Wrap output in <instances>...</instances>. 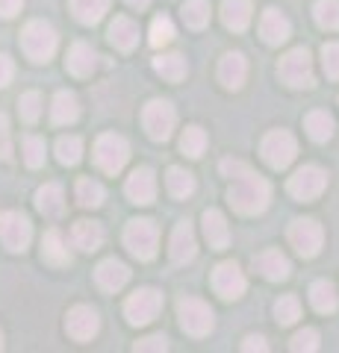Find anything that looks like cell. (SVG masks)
I'll list each match as a JSON object with an SVG mask.
<instances>
[{
    "instance_id": "13",
    "label": "cell",
    "mask_w": 339,
    "mask_h": 353,
    "mask_svg": "<svg viewBox=\"0 0 339 353\" xmlns=\"http://www.w3.org/2000/svg\"><path fill=\"white\" fill-rule=\"evenodd\" d=\"M213 289L224 297V301H236V297H242L245 289H248V280L245 274L239 271L236 262H222L218 268L213 271Z\"/></svg>"
},
{
    "instance_id": "39",
    "label": "cell",
    "mask_w": 339,
    "mask_h": 353,
    "mask_svg": "<svg viewBox=\"0 0 339 353\" xmlns=\"http://www.w3.org/2000/svg\"><path fill=\"white\" fill-rule=\"evenodd\" d=\"M275 318H278V324H283V327H289V324L298 321V318H301V303H298V297H295V294L280 297V301L275 303Z\"/></svg>"
},
{
    "instance_id": "5",
    "label": "cell",
    "mask_w": 339,
    "mask_h": 353,
    "mask_svg": "<svg viewBox=\"0 0 339 353\" xmlns=\"http://www.w3.org/2000/svg\"><path fill=\"white\" fill-rule=\"evenodd\" d=\"M177 318H180L183 333L192 336V339H204L215 324L213 309L204 301H198V297H183V301L177 303Z\"/></svg>"
},
{
    "instance_id": "43",
    "label": "cell",
    "mask_w": 339,
    "mask_h": 353,
    "mask_svg": "<svg viewBox=\"0 0 339 353\" xmlns=\"http://www.w3.org/2000/svg\"><path fill=\"white\" fill-rule=\"evenodd\" d=\"M289 347L295 350V353H313V350H319V333H316L313 327H307V330H298V333L292 336V341H289Z\"/></svg>"
},
{
    "instance_id": "36",
    "label": "cell",
    "mask_w": 339,
    "mask_h": 353,
    "mask_svg": "<svg viewBox=\"0 0 339 353\" xmlns=\"http://www.w3.org/2000/svg\"><path fill=\"white\" fill-rule=\"evenodd\" d=\"M183 21H186V27H192V30H204L210 24V3H206V0H186Z\"/></svg>"
},
{
    "instance_id": "46",
    "label": "cell",
    "mask_w": 339,
    "mask_h": 353,
    "mask_svg": "<svg viewBox=\"0 0 339 353\" xmlns=\"http://www.w3.org/2000/svg\"><path fill=\"white\" fill-rule=\"evenodd\" d=\"M0 159H12V141H9V118L0 112Z\"/></svg>"
},
{
    "instance_id": "9",
    "label": "cell",
    "mask_w": 339,
    "mask_h": 353,
    "mask_svg": "<svg viewBox=\"0 0 339 353\" xmlns=\"http://www.w3.org/2000/svg\"><path fill=\"white\" fill-rule=\"evenodd\" d=\"M32 239V224L27 215L21 212H0V241L6 250L24 253Z\"/></svg>"
},
{
    "instance_id": "22",
    "label": "cell",
    "mask_w": 339,
    "mask_h": 353,
    "mask_svg": "<svg viewBox=\"0 0 339 353\" xmlns=\"http://www.w3.org/2000/svg\"><path fill=\"white\" fill-rule=\"evenodd\" d=\"M109 41H113L115 50H133L139 44V24L130 21L127 15H118L113 24H109Z\"/></svg>"
},
{
    "instance_id": "21",
    "label": "cell",
    "mask_w": 339,
    "mask_h": 353,
    "mask_svg": "<svg viewBox=\"0 0 339 353\" xmlns=\"http://www.w3.org/2000/svg\"><path fill=\"white\" fill-rule=\"evenodd\" d=\"M251 15H254V3L251 0H222V21L227 30L233 32L248 30Z\"/></svg>"
},
{
    "instance_id": "29",
    "label": "cell",
    "mask_w": 339,
    "mask_h": 353,
    "mask_svg": "<svg viewBox=\"0 0 339 353\" xmlns=\"http://www.w3.org/2000/svg\"><path fill=\"white\" fill-rule=\"evenodd\" d=\"M310 303L316 312H322V315H331L336 312V306H339V294L333 289V283H327V280H316L310 285Z\"/></svg>"
},
{
    "instance_id": "49",
    "label": "cell",
    "mask_w": 339,
    "mask_h": 353,
    "mask_svg": "<svg viewBox=\"0 0 339 353\" xmlns=\"http://www.w3.org/2000/svg\"><path fill=\"white\" fill-rule=\"evenodd\" d=\"M24 6V0H0V18H15Z\"/></svg>"
},
{
    "instance_id": "12",
    "label": "cell",
    "mask_w": 339,
    "mask_h": 353,
    "mask_svg": "<svg viewBox=\"0 0 339 353\" xmlns=\"http://www.w3.org/2000/svg\"><path fill=\"white\" fill-rule=\"evenodd\" d=\"M322 241H325V233H322L319 221H313V218L292 221V227H289V245L298 250L304 259H313L316 253L322 250Z\"/></svg>"
},
{
    "instance_id": "32",
    "label": "cell",
    "mask_w": 339,
    "mask_h": 353,
    "mask_svg": "<svg viewBox=\"0 0 339 353\" xmlns=\"http://www.w3.org/2000/svg\"><path fill=\"white\" fill-rule=\"evenodd\" d=\"M166 185H168V194L177 197V201H186V197L195 194V176L183 168H168Z\"/></svg>"
},
{
    "instance_id": "31",
    "label": "cell",
    "mask_w": 339,
    "mask_h": 353,
    "mask_svg": "<svg viewBox=\"0 0 339 353\" xmlns=\"http://www.w3.org/2000/svg\"><path fill=\"white\" fill-rule=\"evenodd\" d=\"M106 9H109V0H71L74 18H77L80 24H86V27L97 24V21L106 15Z\"/></svg>"
},
{
    "instance_id": "17",
    "label": "cell",
    "mask_w": 339,
    "mask_h": 353,
    "mask_svg": "<svg viewBox=\"0 0 339 353\" xmlns=\"http://www.w3.org/2000/svg\"><path fill=\"white\" fill-rule=\"evenodd\" d=\"M95 280L104 292H122L124 285L130 283V268L118 259H104L101 265L95 268Z\"/></svg>"
},
{
    "instance_id": "7",
    "label": "cell",
    "mask_w": 339,
    "mask_h": 353,
    "mask_svg": "<svg viewBox=\"0 0 339 353\" xmlns=\"http://www.w3.org/2000/svg\"><path fill=\"white\" fill-rule=\"evenodd\" d=\"M278 74L289 88H313V57H310V50H304V48L289 50L287 57L280 59Z\"/></svg>"
},
{
    "instance_id": "40",
    "label": "cell",
    "mask_w": 339,
    "mask_h": 353,
    "mask_svg": "<svg viewBox=\"0 0 339 353\" xmlns=\"http://www.w3.org/2000/svg\"><path fill=\"white\" fill-rule=\"evenodd\" d=\"M174 39V24L168 15H157L151 21V44L154 48H166V44Z\"/></svg>"
},
{
    "instance_id": "33",
    "label": "cell",
    "mask_w": 339,
    "mask_h": 353,
    "mask_svg": "<svg viewBox=\"0 0 339 353\" xmlns=\"http://www.w3.org/2000/svg\"><path fill=\"white\" fill-rule=\"evenodd\" d=\"M304 127H307V132H310V139L313 141H327L333 136V130H336V124H333V118L327 115V112H322V109H316V112H310L307 118H304Z\"/></svg>"
},
{
    "instance_id": "51",
    "label": "cell",
    "mask_w": 339,
    "mask_h": 353,
    "mask_svg": "<svg viewBox=\"0 0 339 353\" xmlns=\"http://www.w3.org/2000/svg\"><path fill=\"white\" fill-rule=\"evenodd\" d=\"M151 3V0H127V6H133V9H145Z\"/></svg>"
},
{
    "instance_id": "19",
    "label": "cell",
    "mask_w": 339,
    "mask_h": 353,
    "mask_svg": "<svg viewBox=\"0 0 339 353\" xmlns=\"http://www.w3.org/2000/svg\"><path fill=\"white\" fill-rule=\"evenodd\" d=\"M254 271H260L271 283H280L292 274V265L280 250H262L260 256H254Z\"/></svg>"
},
{
    "instance_id": "2",
    "label": "cell",
    "mask_w": 339,
    "mask_h": 353,
    "mask_svg": "<svg viewBox=\"0 0 339 353\" xmlns=\"http://www.w3.org/2000/svg\"><path fill=\"white\" fill-rule=\"evenodd\" d=\"M124 245L133 253L139 262H151L157 256V245H159V230L154 221L148 218H133L124 230Z\"/></svg>"
},
{
    "instance_id": "4",
    "label": "cell",
    "mask_w": 339,
    "mask_h": 353,
    "mask_svg": "<svg viewBox=\"0 0 339 353\" xmlns=\"http://www.w3.org/2000/svg\"><path fill=\"white\" fill-rule=\"evenodd\" d=\"M260 153H262V159H266L269 168L283 171V168H289L295 157H298V141H295L292 132L275 130V132H269V136L262 139Z\"/></svg>"
},
{
    "instance_id": "15",
    "label": "cell",
    "mask_w": 339,
    "mask_h": 353,
    "mask_svg": "<svg viewBox=\"0 0 339 353\" xmlns=\"http://www.w3.org/2000/svg\"><path fill=\"white\" fill-rule=\"evenodd\" d=\"M124 192H127L130 201L139 203V206L154 203V197H157V176H154V171L151 168H136L133 174L127 176Z\"/></svg>"
},
{
    "instance_id": "23",
    "label": "cell",
    "mask_w": 339,
    "mask_h": 353,
    "mask_svg": "<svg viewBox=\"0 0 339 353\" xmlns=\"http://www.w3.org/2000/svg\"><path fill=\"white\" fill-rule=\"evenodd\" d=\"M204 236L210 241V248L224 250L231 245V230H227V218L218 209H206L204 212Z\"/></svg>"
},
{
    "instance_id": "52",
    "label": "cell",
    "mask_w": 339,
    "mask_h": 353,
    "mask_svg": "<svg viewBox=\"0 0 339 353\" xmlns=\"http://www.w3.org/2000/svg\"><path fill=\"white\" fill-rule=\"evenodd\" d=\"M0 350H3V333H0Z\"/></svg>"
},
{
    "instance_id": "35",
    "label": "cell",
    "mask_w": 339,
    "mask_h": 353,
    "mask_svg": "<svg viewBox=\"0 0 339 353\" xmlns=\"http://www.w3.org/2000/svg\"><path fill=\"white\" fill-rule=\"evenodd\" d=\"M313 18L322 30H336L339 32V0H316Z\"/></svg>"
},
{
    "instance_id": "34",
    "label": "cell",
    "mask_w": 339,
    "mask_h": 353,
    "mask_svg": "<svg viewBox=\"0 0 339 353\" xmlns=\"http://www.w3.org/2000/svg\"><path fill=\"white\" fill-rule=\"evenodd\" d=\"M104 185L92 180V176H83V180H77V203L86 206V209H97L104 203Z\"/></svg>"
},
{
    "instance_id": "25",
    "label": "cell",
    "mask_w": 339,
    "mask_h": 353,
    "mask_svg": "<svg viewBox=\"0 0 339 353\" xmlns=\"http://www.w3.org/2000/svg\"><path fill=\"white\" fill-rule=\"evenodd\" d=\"M36 209L45 218H59L65 212V194L59 183H45L36 192Z\"/></svg>"
},
{
    "instance_id": "16",
    "label": "cell",
    "mask_w": 339,
    "mask_h": 353,
    "mask_svg": "<svg viewBox=\"0 0 339 353\" xmlns=\"http://www.w3.org/2000/svg\"><path fill=\"white\" fill-rule=\"evenodd\" d=\"M168 253H171V262H177V265H186V262L195 259V253H198V245H195V230H192L189 221H180V224L174 227Z\"/></svg>"
},
{
    "instance_id": "1",
    "label": "cell",
    "mask_w": 339,
    "mask_h": 353,
    "mask_svg": "<svg viewBox=\"0 0 339 353\" xmlns=\"http://www.w3.org/2000/svg\"><path fill=\"white\" fill-rule=\"evenodd\" d=\"M227 201L236 212L242 215H260L266 212V206L271 201V185L257 176L254 171H248L242 176H236V183L231 185V192H227Z\"/></svg>"
},
{
    "instance_id": "28",
    "label": "cell",
    "mask_w": 339,
    "mask_h": 353,
    "mask_svg": "<svg viewBox=\"0 0 339 353\" xmlns=\"http://www.w3.org/2000/svg\"><path fill=\"white\" fill-rule=\"evenodd\" d=\"M77 118H80L77 94H74V92H57V97H53V106H50V121L57 127H65V124H74Z\"/></svg>"
},
{
    "instance_id": "44",
    "label": "cell",
    "mask_w": 339,
    "mask_h": 353,
    "mask_svg": "<svg viewBox=\"0 0 339 353\" xmlns=\"http://www.w3.org/2000/svg\"><path fill=\"white\" fill-rule=\"evenodd\" d=\"M322 65L331 80H339V41H327L322 48Z\"/></svg>"
},
{
    "instance_id": "3",
    "label": "cell",
    "mask_w": 339,
    "mask_h": 353,
    "mask_svg": "<svg viewBox=\"0 0 339 353\" xmlns=\"http://www.w3.org/2000/svg\"><path fill=\"white\" fill-rule=\"evenodd\" d=\"M21 48L32 62H48L57 53V30L48 21H30L21 32Z\"/></svg>"
},
{
    "instance_id": "45",
    "label": "cell",
    "mask_w": 339,
    "mask_h": 353,
    "mask_svg": "<svg viewBox=\"0 0 339 353\" xmlns=\"http://www.w3.org/2000/svg\"><path fill=\"white\" fill-rule=\"evenodd\" d=\"M136 353H166L168 350V339L157 333V336H148V339H139L136 345H133Z\"/></svg>"
},
{
    "instance_id": "48",
    "label": "cell",
    "mask_w": 339,
    "mask_h": 353,
    "mask_svg": "<svg viewBox=\"0 0 339 353\" xmlns=\"http://www.w3.org/2000/svg\"><path fill=\"white\" fill-rule=\"evenodd\" d=\"M12 77H15V65H12V59H9L6 53H0V88H6L9 83H12Z\"/></svg>"
},
{
    "instance_id": "27",
    "label": "cell",
    "mask_w": 339,
    "mask_h": 353,
    "mask_svg": "<svg viewBox=\"0 0 339 353\" xmlns=\"http://www.w3.org/2000/svg\"><path fill=\"white\" fill-rule=\"evenodd\" d=\"M41 259H45L48 265H53V268L71 265V253H68V248H65L59 230H48L45 239H41Z\"/></svg>"
},
{
    "instance_id": "26",
    "label": "cell",
    "mask_w": 339,
    "mask_h": 353,
    "mask_svg": "<svg viewBox=\"0 0 339 353\" xmlns=\"http://www.w3.org/2000/svg\"><path fill=\"white\" fill-rule=\"evenodd\" d=\"M71 241H74V248H80L86 253H95L104 245V227L97 224V221H77L74 230H71Z\"/></svg>"
},
{
    "instance_id": "50",
    "label": "cell",
    "mask_w": 339,
    "mask_h": 353,
    "mask_svg": "<svg viewBox=\"0 0 339 353\" xmlns=\"http://www.w3.org/2000/svg\"><path fill=\"white\" fill-rule=\"evenodd\" d=\"M242 350L245 353H251V350H269V345H266V339H262V336H248L245 339V345H242Z\"/></svg>"
},
{
    "instance_id": "47",
    "label": "cell",
    "mask_w": 339,
    "mask_h": 353,
    "mask_svg": "<svg viewBox=\"0 0 339 353\" xmlns=\"http://www.w3.org/2000/svg\"><path fill=\"white\" fill-rule=\"evenodd\" d=\"M218 168H222V174L224 176H242V174H248L251 171V165H245V162H239V159H224L222 165H218Z\"/></svg>"
},
{
    "instance_id": "42",
    "label": "cell",
    "mask_w": 339,
    "mask_h": 353,
    "mask_svg": "<svg viewBox=\"0 0 339 353\" xmlns=\"http://www.w3.org/2000/svg\"><path fill=\"white\" fill-rule=\"evenodd\" d=\"M18 112H21V121H27V124H36L39 115H41V94H39V92H27V94H21V101H18Z\"/></svg>"
},
{
    "instance_id": "14",
    "label": "cell",
    "mask_w": 339,
    "mask_h": 353,
    "mask_svg": "<svg viewBox=\"0 0 339 353\" xmlns=\"http://www.w3.org/2000/svg\"><path fill=\"white\" fill-rule=\"evenodd\" d=\"M65 330H68L74 341H92L97 330H101V318H97L92 306H74L68 318H65Z\"/></svg>"
},
{
    "instance_id": "11",
    "label": "cell",
    "mask_w": 339,
    "mask_h": 353,
    "mask_svg": "<svg viewBox=\"0 0 339 353\" xmlns=\"http://www.w3.org/2000/svg\"><path fill=\"white\" fill-rule=\"evenodd\" d=\"M159 309H162V294L157 289H139L136 294L127 297L124 315L133 327H145L159 315Z\"/></svg>"
},
{
    "instance_id": "41",
    "label": "cell",
    "mask_w": 339,
    "mask_h": 353,
    "mask_svg": "<svg viewBox=\"0 0 339 353\" xmlns=\"http://www.w3.org/2000/svg\"><path fill=\"white\" fill-rule=\"evenodd\" d=\"M45 157H48L45 139L27 136V139H24V162L30 165V168H41V165H45Z\"/></svg>"
},
{
    "instance_id": "37",
    "label": "cell",
    "mask_w": 339,
    "mask_h": 353,
    "mask_svg": "<svg viewBox=\"0 0 339 353\" xmlns=\"http://www.w3.org/2000/svg\"><path fill=\"white\" fill-rule=\"evenodd\" d=\"M180 150L189 159L204 157V150H206V132L201 127H186L183 136H180Z\"/></svg>"
},
{
    "instance_id": "20",
    "label": "cell",
    "mask_w": 339,
    "mask_h": 353,
    "mask_svg": "<svg viewBox=\"0 0 339 353\" xmlns=\"http://www.w3.org/2000/svg\"><path fill=\"white\" fill-rule=\"evenodd\" d=\"M245 77H248V62H245L242 53H236V50L224 53L222 62H218V80H222V85L236 92V88H242Z\"/></svg>"
},
{
    "instance_id": "10",
    "label": "cell",
    "mask_w": 339,
    "mask_h": 353,
    "mask_svg": "<svg viewBox=\"0 0 339 353\" xmlns=\"http://www.w3.org/2000/svg\"><path fill=\"white\" fill-rule=\"evenodd\" d=\"M287 189L295 201H316V197L327 189V174L319 165H304V168H298L289 176Z\"/></svg>"
},
{
    "instance_id": "18",
    "label": "cell",
    "mask_w": 339,
    "mask_h": 353,
    "mask_svg": "<svg viewBox=\"0 0 339 353\" xmlns=\"http://www.w3.org/2000/svg\"><path fill=\"white\" fill-rule=\"evenodd\" d=\"M260 36L266 44H283L289 36H292V24L289 18L278 12V9H266L260 18Z\"/></svg>"
},
{
    "instance_id": "24",
    "label": "cell",
    "mask_w": 339,
    "mask_h": 353,
    "mask_svg": "<svg viewBox=\"0 0 339 353\" xmlns=\"http://www.w3.org/2000/svg\"><path fill=\"white\" fill-rule=\"evenodd\" d=\"M65 65H68V71H71L74 77H92V71L97 68V53H95L86 41H74L71 50H68V59H65Z\"/></svg>"
},
{
    "instance_id": "38",
    "label": "cell",
    "mask_w": 339,
    "mask_h": 353,
    "mask_svg": "<svg viewBox=\"0 0 339 353\" xmlns=\"http://www.w3.org/2000/svg\"><path fill=\"white\" fill-rule=\"evenodd\" d=\"M57 159H59V165H77L80 159H83V139H77V136H62L59 141H57Z\"/></svg>"
},
{
    "instance_id": "6",
    "label": "cell",
    "mask_w": 339,
    "mask_h": 353,
    "mask_svg": "<svg viewBox=\"0 0 339 353\" xmlns=\"http://www.w3.org/2000/svg\"><path fill=\"white\" fill-rule=\"evenodd\" d=\"M130 159V145L124 136H115V132H104L101 139L95 141V162L104 174H118Z\"/></svg>"
},
{
    "instance_id": "30",
    "label": "cell",
    "mask_w": 339,
    "mask_h": 353,
    "mask_svg": "<svg viewBox=\"0 0 339 353\" xmlns=\"http://www.w3.org/2000/svg\"><path fill=\"white\" fill-rule=\"evenodd\" d=\"M154 71L171 83H180L186 71H189V65H186L180 53H159V57H154Z\"/></svg>"
},
{
    "instance_id": "8",
    "label": "cell",
    "mask_w": 339,
    "mask_h": 353,
    "mask_svg": "<svg viewBox=\"0 0 339 353\" xmlns=\"http://www.w3.org/2000/svg\"><path fill=\"white\" fill-rule=\"evenodd\" d=\"M142 124L154 141H168L174 127H177V112L168 101H151L142 109Z\"/></svg>"
}]
</instances>
